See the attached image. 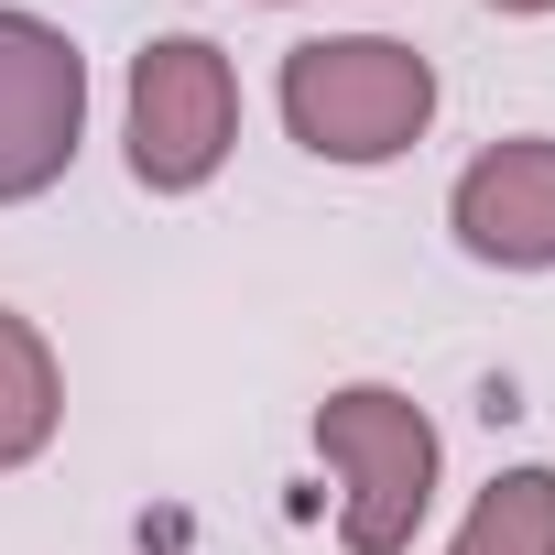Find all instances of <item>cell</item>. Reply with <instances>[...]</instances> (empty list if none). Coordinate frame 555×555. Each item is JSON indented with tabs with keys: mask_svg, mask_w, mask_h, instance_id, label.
I'll use <instances>...</instances> for the list:
<instances>
[{
	"mask_svg": "<svg viewBox=\"0 0 555 555\" xmlns=\"http://www.w3.org/2000/svg\"><path fill=\"white\" fill-rule=\"evenodd\" d=\"M447 555H555V468H501Z\"/></svg>",
	"mask_w": 555,
	"mask_h": 555,
	"instance_id": "7",
	"label": "cell"
},
{
	"mask_svg": "<svg viewBox=\"0 0 555 555\" xmlns=\"http://www.w3.org/2000/svg\"><path fill=\"white\" fill-rule=\"evenodd\" d=\"M447 229H457L468 261L544 272V261H555V142H544V131L490 142V153L447 185Z\"/></svg>",
	"mask_w": 555,
	"mask_h": 555,
	"instance_id": "5",
	"label": "cell"
},
{
	"mask_svg": "<svg viewBox=\"0 0 555 555\" xmlns=\"http://www.w3.org/2000/svg\"><path fill=\"white\" fill-rule=\"evenodd\" d=\"M240 142V77L207 34H164L131 55V175L153 196H196Z\"/></svg>",
	"mask_w": 555,
	"mask_h": 555,
	"instance_id": "3",
	"label": "cell"
},
{
	"mask_svg": "<svg viewBox=\"0 0 555 555\" xmlns=\"http://www.w3.org/2000/svg\"><path fill=\"white\" fill-rule=\"evenodd\" d=\"M490 12H555V0H490Z\"/></svg>",
	"mask_w": 555,
	"mask_h": 555,
	"instance_id": "8",
	"label": "cell"
},
{
	"mask_svg": "<svg viewBox=\"0 0 555 555\" xmlns=\"http://www.w3.org/2000/svg\"><path fill=\"white\" fill-rule=\"evenodd\" d=\"M317 457L338 468V544L349 555H403L414 522L436 512V425L392 382H349L317 403Z\"/></svg>",
	"mask_w": 555,
	"mask_h": 555,
	"instance_id": "2",
	"label": "cell"
},
{
	"mask_svg": "<svg viewBox=\"0 0 555 555\" xmlns=\"http://www.w3.org/2000/svg\"><path fill=\"white\" fill-rule=\"evenodd\" d=\"M55 425H66V371L34 317L0 306V468H34L55 447Z\"/></svg>",
	"mask_w": 555,
	"mask_h": 555,
	"instance_id": "6",
	"label": "cell"
},
{
	"mask_svg": "<svg viewBox=\"0 0 555 555\" xmlns=\"http://www.w3.org/2000/svg\"><path fill=\"white\" fill-rule=\"evenodd\" d=\"M436 120V66L392 34H327L284 55V131L317 164H392Z\"/></svg>",
	"mask_w": 555,
	"mask_h": 555,
	"instance_id": "1",
	"label": "cell"
},
{
	"mask_svg": "<svg viewBox=\"0 0 555 555\" xmlns=\"http://www.w3.org/2000/svg\"><path fill=\"white\" fill-rule=\"evenodd\" d=\"M88 131V55L44 12H0V207L44 196Z\"/></svg>",
	"mask_w": 555,
	"mask_h": 555,
	"instance_id": "4",
	"label": "cell"
}]
</instances>
